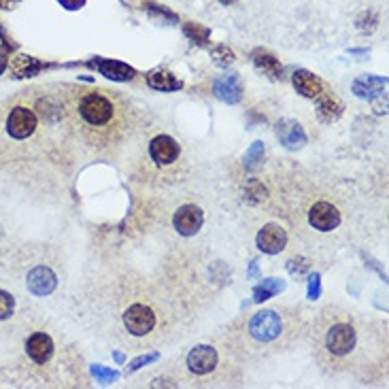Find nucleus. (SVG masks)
<instances>
[{"instance_id":"f257e3e1","label":"nucleus","mask_w":389,"mask_h":389,"mask_svg":"<svg viewBox=\"0 0 389 389\" xmlns=\"http://www.w3.org/2000/svg\"><path fill=\"white\" fill-rule=\"evenodd\" d=\"M358 347V332L349 322L338 320L324 332V349L332 360H347Z\"/></svg>"},{"instance_id":"f03ea898","label":"nucleus","mask_w":389,"mask_h":389,"mask_svg":"<svg viewBox=\"0 0 389 389\" xmlns=\"http://www.w3.org/2000/svg\"><path fill=\"white\" fill-rule=\"evenodd\" d=\"M79 115L90 128H104L115 117V104L104 94H85L79 102Z\"/></svg>"},{"instance_id":"7ed1b4c3","label":"nucleus","mask_w":389,"mask_h":389,"mask_svg":"<svg viewBox=\"0 0 389 389\" xmlns=\"http://www.w3.org/2000/svg\"><path fill=\"white\" fill-rule=\"evenodd\" d=\"M247 334H249L251 340L260 342V345H270L274 340L281 338L283 334V320L279 317L276 311H260L256 313L249 326H247Z\"/></svg>"},{"instance_id":"20e7f679","label":"nucleus","mask_w":389,"mask_h":389,"mask_svg":"<svg viewBox=\"0 0 389 389\" xmlns=\"http://www.w3.org/2000/svg\"><path fill=\"white\" fill-rule=\"evenodd\" d=\"M124 326L134 336H145L156 328V315L145 304H132L124 315Z\"/></svg>"},{"instance_id":"39448f33","label":"nucleus","mask_w":389,"mask_h":389,"mask_svg":"<svg viewBox=\"0 0 389 389\" xmlns=\"http://www.w3.org/2000/svg\"><path fill=\"white\" fill-rule=\"evenodd\" d=\"M37 130V115H34L32 109L28 107H15L9 117H7V132L17 138L24 140L28 136H32V132Z\"/></svg>"},{"instance_id":"423d86ee","label":"nucleus","mask_w":389,"mask_h":389,"mask_svg":"<svg viewBox=\"0 0 389 389\" xmlns=\"http://www.w3.org/2000/svg\"><path fill=\"white\" fill-rule=\"evenodd\" d=\"M308 222L315 230H322V232H330L334 228H338L340 224V213L338 208L332 206L330 202H317L311 213H308Z\"/></svg>"},{"instance_id":"0eeeda50","label":"nucleus","mask_w":389,"mask_h":389,"mask_svg":"<svg viewBox=\"0 0 389 389\" xmlns=\"http://www.w3.org/2000/svg\"><path fill=\"white\" fill-rule=\"evenodd\" d=\"M149 156L158 166H168L179 158V143L172 136H156L149 145Z\"/></svg>"},{"instance_id":"6e6552de","label":"nucleus","mask_w":389,"mask_h":389,"mask_svg":"<svg viewBox=\"0 0 389 389\" xmlns=\"http://www.w3.org/2000/svg\"><path fill=\"white\" fill-rule=\"evenodd\" d=\"M202 222H204L202 210L198 206H194V204H185V206H181L174 213V228H176V232L183 234V236L196 234L202 228Z\"/></svg>"},{"instance_id":"1a4fd4ad","label":"nucleus","mask_w":389,"mask_h":389,"mask_svg":"<svg viewBox=\"0 0 389 389\" xmlns=\"http://www.w3.org/2000/svg\"><path fill=\"white\" fill-rule=\"evenodd\" d=\"M26 353L34 364H47L53 356V340L43 332H34L26 340Z\"/></svg>"},{"instance_id":"9d476101","label":"nucleus","mask_w":389,"mask_h":389,"mask_svg":"<svg viewBox=\"0 0 389 389\" xmlns=\"http://www.w3.org/2000/svg\"><path fill=\"white\" fill-rule=\"evenodd\" d=\"M188 366L194 374H208L217 366V353L213 347H206V345H200V347H194L188 356Z\"/></svg>"},{"instance_id":"9b49d317","label":"nucleus","mask_w":389,"mask_h":389,"mask_svg":"<svg viewBox=\"0 0 389 389\" xmlns=\"http://www.w3.org/2000/svg\"><path fill=\"white\" fill-rule=\"evenodd\" d=\"M285 245H288V234L276 224L264 226L258 234V247L264 254H279L285 249Z\"/></svg>"},{"instance_id":"f8f14e48","label":"nucleus","mask_w":389,"mask_h":389,"mask_svg":"<svg viewBox=\"0 0 389 389\" xmlns=\"http://www.w3.org/2000/svg\"><path fill=\"white\" fill-rule=\"evenodd\" d=\"M58 285L56 274L47 266H37L28 274V288L34 296H49Z\"/></svg>"},{"instance_id":"ddd939ff","label":"nucleus","mask_w":389,"mask_h":389,"mask_svg":"<svg viewBox=\"0 0 389 389\" xmlns=\"http://www.w3.org/2000/svg\"><path fill=\"white\" fill-rule=\"evenodd\" d=\"M276 134L281 138V143L285 147H290V149H298L306 143V134H304L302 126L298 122H292V119L281 122L279 128H276Z\"/></svg>"},{"instance_id":"4468645a","label":"nucleus","mask_w":389,"mask_h":389,"mask_svg":"<svg viewBox=\"0 0 389 389\" xmlns=\"http://www.w3.org/2000/svg\"><path fill=\"white\" fill-rule=\"evenodd\" d=\"M294 85H296L298 94H302L304 98L317 100L320 96H324V83L317 79L315 75H311L308 70H296V73H294Z\"/></svg>"},{"instance_id":"2eb2a0df","label":"nucleus","mask_w":389,"mask_h":389,"mask_svg":"<svg viewBox=\"0 0 389 389\" xmlns=\"http://www.w3.org/2000/svg\"><path fill=\"white\" fill-rule=\"evenodd\" d=\"M213 88H215V96L220 100H224V102H230V104L238 102L240 96H242V85H240V81H238L236 75L217 79Z\"/></svg>"},{"instance_id":"dca6fc26","label":"nucleus","mask_w":389,"mask_h":389,"mask_svg":"<svg viewBox=\"0 0 389 389\" xmlns=\"http://www.w3.org/2000/svg\"><path fill=\"white\" fill-rule=\"evenodd\" d=\"M98 68L104 77L115 79V81H128L134 77V68L117 60H98Z\"/></svg>"},{"instance_id":"f3484780","label":"nucleus","mask_w":389,"mask_h":389,"mask_svg":"<svg viewBox=\"0 0 389 389\" xmlns=\"http://www.w3.org/2000/svg\"><path fill=\"white\" fill-rule=\"evenodd\" d=\"M254 62L258 66L260 73H264L266 77L270 79H281L283 75V66L279 64V60L270 53H264V51H256L254 53Z\"/></svg>"},{"instance_id":"a211bd4d","label":"nucleus","mask_w":389,"mask_h":389,"mask_svg":"<svg viewBox=\"0 0 389 389\" xmlns=\"http://www.w3.org/2000/svg\"><path fill=\"white\" fill-rule=\"evenodd\" d=\"M149 88L158 90V92H174V90H181V81H176L170 73L166 70H154L147 77Z\"/></svg>"},{"instance_id":"6ab92c4d","label":"nucleus","mask_w":389,"mask_h":389,"mask_svg":"<svg viewBox=\"0 0 389 389\" xmlns=\"http://www.w3.org/2000/svg\"><path fill=\"white\" fill-rule=\"evenodd\" d=\"M39 70H41V64L30 56H17L11 64V73H13L15 79L32 77V75H37Z\"/></svg>"},{"instance_id":"aec40b11","label":"nucleus","mask_w":389,"mask_h":389,"mask_svg":"<svg viewBox=\"0 0 389 389\" xmlns=\"http://www.w3.org/2000/svg\"><path fill=\"white\" fill-rule=\"evenodd\" d=\"M385 85V79H379V77H360L356 83H353V92L358 96H372V94H379Z\"/></svg>"},{"instance_id":"412c9836","label":"nucleus","mask_w":389,"mask_h":389,"mask_svg":"<svg viewBox=\"0 0 389 389\" xmlns=\"http://www.w3.org/2000/svg\"><path fill=\"white\" fill-rule=\"evenodd\" d=\"M283 288H285V283L283 281H279V279H266L264 283H260V285L256 288V292H254V300L256 302H264V300H268L270 296H274V294H279Z\"/></svg>"},{"instance_id":"4be33fe9","label":"nucleus","mask_w":389,"mask_h":389,"mask_svg":"<svg viewBox=\"0 0 389 389\" xmlns=\"http://www.w3.org/2000/svg\"><path fill=\"white\" fill-rule=\"evenodd\" d=\"M317 100H320V115L324 117V122H334L340 115L342 107H340V102L334 100L332 96H320Z\"/></svg>"},{"instance_id":"5701e85b","label":"nucleus","mask_w":389,"mask_h":389,"mask_svg":"<svg viewBox=\"0 0 389 389\" xmlns=\"http://www.w3.org/2000/svg\"><path fill=\"white\" fill-rule=\"evenodd\" d=\"M13 308H15L13 296L0 290V320H9V317L13 315Z\"/></svg>"},{"instance_id":"b1692460","label":"nucleus","mask_w":389,"mask_h":389,"mask_svg":"<svg viewBox=\"0 0 389 389\" xmlns=\"http://www.w3.org/2000/svg\"><path fill=\"white\" fill-rule=\"evenodd\" d=\"M185 34L190 39H194L196 43H204L206 39H208V30L206 28H202V26H194V24H188L185 28Z\"/></svg>"},{"instance_id":"393cba45","label":"nucleus","mask_w":389,"mask_h":389,"mask_svg":"<svg viewBox=\"0 0 389 389\" xmlns=\"http://www.w3.org/2000/svg\"><path fill=\"white\" fill-rule=\"evenodd\" d=\"M262 158H264V145L262 143H254L251 149L247 151V166H256Z\"/></svg>"},{"instance_id":"a878e982","label":"nucleus","mask_w":389,"mask_h":389,"mask_svg":"<svg viewBox=\"0 0 389 389\" xmlns=\"http://www.w3.org/2000/svg\"><path fill=\"white\" fill-rule=\"evenodd\" d=\"M213 58H217V64H222V66H228V64H232V62H234L232 51H230L228 47H224V45H220V47L213 51Z\"/></svg>"},{"instance_id":"bb28decb","label":"nucleus","mask_w":389,"mask_h":389,"mask_svg":"<svg viewBox=\"0 0 389 389\" xmlns=\"http://www.w3.org/2000/svg\"><path fill=\"white\" fill-rule=\"evenodd\" d=\"M94 374L100 379V383H111V381H115L117 379V372H111V370H104V368H100V366H94Z\"/></svg>"},{"instance_id":"cd10ccee","label":"nucleus","mask_w":389,"mask_h":389,"mask_svg":"<svg viewBox=\"0 0 389 389\" xmlns=\"http://www.w3.org/2000/svg\"><path fill=\"white\" fill-rule=\"evenodd\" d=\"M158 358H160L158 353H151V356H143V358H138V360H134V362L130 364L128 372H134V370H138L140 366H145V364H149V362H156Z\"/></svg>"},{"instance_id":"c85d7f7f","label":"nucleus","mask_w":389,"mask_h":389,"mask_svg":"<svg viewBox=\"0 0 389 389\" xmlns=\"http://www.w3.org/2000/svg\"><path fill=\"white\" fill-rule=\"evenodd\" d=\"M317 296H320V274L311 276V285H308V298L315 300Z\"/></svg>"},{"instance_id":"c756f323","label":"nucleus","mask_w":389,"mask_h":389,"mask_svg":"<svg viewBox=\"0 0 389 389\" xmlns=\"http://www.w3.org/2000/svg\"><path fill=\"white\" fill-rule=\"evenodd\" d=\"M60 3H62L66 9L75 11V9H81V7L85 5V0H60Z\"/></svg>"},{"instance_id":"7c9ffc66","label":"nucleus","mask_w":389,"mask_h":389,"mask_svg":"<svg viewBox=\"0 0 389 389\" xmlns=\"http://www.w3.org/2000/svg\"><path fill=\"white\" fill-rule=\"evenodd\" d=\"M19 3H22V0H0V9H3V11H9V9L17 7Z\"/></svg>"},{"instance_id":"2f4dec72","label":"nucleus","mask_w":389,"mask_h":389,"mask_svg":"<svg viewBox=\"0 0 389 389\" xmlns=\"http://www.w3.org/2000/svg\"><path fill=\"white\" fill-rule=\"evenodd\" d=\"M5 66H7V62H5L3 58H0V73H3V70H5Z\"/></svg>"},{"instance_id":"473e14b6","label":"nucleus","mask_w":389,"mask_h":389,"mask_svg":"<svg viewBox=\"0 0 389 389\" xmlns=\"http://www.w3.org/2000/svg\"><path fill=\"white\" fill-rule=\"evenodd\" d=\"M220 3H222V5H226V7H228V5H232V3H234V0H220Z\"/></svg>"}]
</instances>
